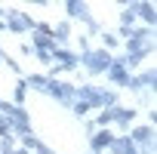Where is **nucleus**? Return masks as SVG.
Wrapping results in <instances>:
<instances>
[{"label":"nucleus","mask_w":157,"mask_h":154,"mask_svg":"<svg viewBox=\"0 0 157 154\" xmlns=\"http://www.w3.org/2000/svg\"><path fill=\"white\" fill-rule=\"evenodd\" d=\"M114 142V136L111 133H99V136H93V148L99 151V148H105V145H111Z\"/></svg>","instance_id":"1"}]
</instances>
